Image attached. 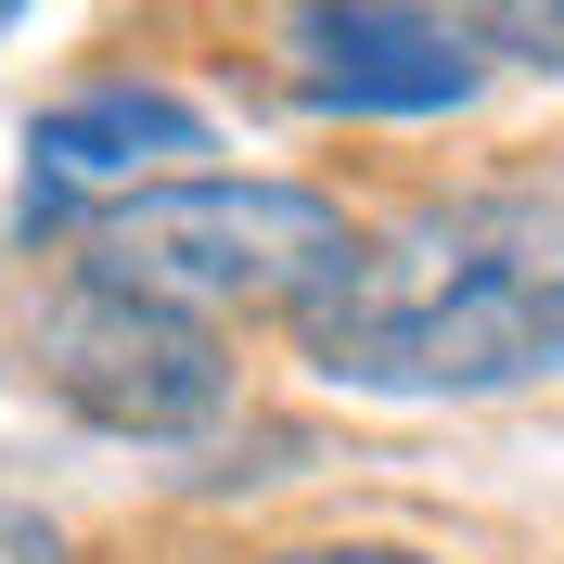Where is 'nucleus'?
I'll use <instances>...</instances> for the list:
<instances>
[{"label":"nucleus","mask_w":564,"mask_h":564,"mask_svg":"<svg viewBox=\"0 0 564 564\" xmlns=\"http://www.w3.org/2000/svg\"><path fill=\"white\" fill-rule=\"evenodd\" d=\"M295 347L359 398L564 386V193H462L359 231V257L295 308Z\"/></svg>","instance_id":"f257e3e1"},{"label":"nucleus","mask_w":564,"mask_h":564,"mask_svg":"<svg viewBox=\"0 0 564 564\" xmlns=\"http://www.w3.org/2000/svg\"><path fill=\"white\" fill-rule=\"evenodd\" d=\"M359 257V218L308 180H154L77 231V270L180 321H295Z\"/></svg>","instance_id":"f03ea898"},{"label":"nucleus","mask_w":564,"mask_h":564,"mask_svg":"<svg viewBox=\"0 0 564 564\" xmlns=\"http://www.w3.org/2000/svg\"><path fill=\"white\" fill-rule=\"evenodd\" d=\"M26 372L104 436H206L231 411V347L206 321L141 308V295H116L90 270H65L26 308Z\"/></svg>","instance_id":"7ed1b4c3"},{"label":"nucleus","mask_w":564,"mask_h":564,"mask_svg":"<svg viewBox=\"0 0 564 564\" xmlns=\"http://www.w3.org/2000/svg\"><path fill=\"white\" fill-rule=\"evenodd\" d=\"M270 65L321 116H449V104H475L488 52L423 0H282Z\"/></svg>","instance_id":"20e7f679"},{"label":"nucleus","mask_w":564,"mask_h":564,"mask_svg":"<svg viewBox=\"0 0 564 564\" xmlns=\"http://www.w3.org/2000/svg\"><path fill=\"white\" fill-rule=\"evenodd\" d=\"M39 180H90V193H154V180H180V154H206V116L180 104V90H77V104H52L26 129Z\"/></svg>","instance_id":"39448f33"},{"label":"nucleus","mask_w":564,"mask_h":564,"mask_svg":"<svg viewBox=\"0 0 564 564\" xmlns=\"http://www.w3.org/2000/svg\"><path fill=\"white\" fill-rule=\"evenodd\" d=\"M462 13H475L462 39H488V52H513V65L564 77V0H462Z\"/></svg>","instance_id":"423d86ee"},{"label":"nucleus","mask_w":564,"mask_h":564,"mask_svg":"<svg viewBox=\"0 0 564 564\" xmlns=\"http://www.w3.org/2000/svg\"><path fill=\"white\" fill-rule=\"evenodd\" d=\"M257 564H436L411 539H295V552H257Z\"/></svg>","instance_id":"0eeeda50"},{"label":"nucleus","mask_w":564,"mask_h":564,"mask_svg":"<svg viewBox=\"0 0 564 564\" xmlns=\"http://www.w3.org/2000/svg\"><path fill=\"white\" fill-rule=\"evenodd\" d=\"M0 564H65V527L26 513V500H0Z\"/></svg>","instance_id":"6e6552de"},{"label":"nucleus","mask_w":564,"mask_h":564,"mask_svg":"<svg viewBox=\"0 0 564 564\" xmlns=\"http://www.w3.org/2000/svg\"><path fill=\"white\" fill-rule=\"evenodd\" d=\"M13 13H26V0H0V26H13Z\"/></svg>","instance_id":"1a4fd4ad"}]
</instances>
